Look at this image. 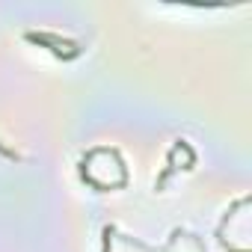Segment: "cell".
Wrapping results in <instances>:
<instances>
[{
	"label": "cell",
	"instance_id": "cell-1",
	"mask_svg": "<svg viewBox=\"0 0 252 252\" xmlns=\"http://www.w3.org/2000/svg\"><path fill=\"white\" fill-rule=\"evenodd\" d=\"M0 155H6V158H18L15 152H9V149H3V146H0Z\"/></svg>",
	"mask_w": 252,
	"mask_h": 252
}]
</instances>
